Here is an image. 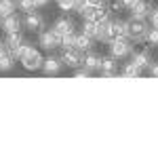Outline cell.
I'll list each match as a JSON object with an SVG mask.
<instances>
[{
    "label": "cell",
    "instance_id": "cell-1",
    "mask_svg": "<svg viewBox=\"0 0 158 158\" xmlns=\"http://www.w3.org/2000/svg\"><path fill=\"white\" fill-rule=\"evenodd\" d=\"M110 53L114 59H124L131 55V42L129 38H112L110 40Z\"/></svg>",
    "mask_w": 158,
    "mask_h": 158
},
{
    "label": "cell",
    "instance_id": "cell-2",
    "mask_svg": "<svg viewBox=\"0 0 158 158\" xmlns=\"http://www.w3.org/2000/svg\"><path fill=\"white\" fill-rule=\"evenodd\" d=\"M148 36V25L143 23V19H133L129 21V40L133 42H143Z\"/></svg>",
    "mask_w": 158,
    "mask_h": 158
},
{
    "label": "cell",
    "instance_id": "cell-3",
    "mask_svg": "<svg viewBox=\"0 0 158 158\" xmlns=\"http://www.w3.org/2000/svg\"><path fill=\"white\" fill-rule=\"evenodd\" d=\"M61 42V36L55 32V30H47V32H40V38H38V44L42 47V49L47 51H53L57 49Z\"/></svg>",
    "mask_w": 158,
    "mask_h": 158
},
{
    "label": "cell",
    "instance_id": "cell-4",
    "mask_svg": "<svg viewBox=\"0 0 158 158\" xmlns=\"http://www.w3.org/2000/svg\"><path fill=\"white\" fill-rule=\"evenodd\" d=\"M112 17H103L97 21V36L95 40H101V42H110L112 40Z\"/></svg>",
    "mask_w": 158,
    "mask_h": 158
},
{
    "label": "cell",
    "instance_id": "cell-5",
    "mask_svg": "<svg viewBox=\"0 0 158 158\" xmlns=\"http://www.w3.org/2000/svg\"><path fill=\"white\" fill-rule=\"evenodd\" d=\"M61 63L68 68H78V65H82V53H78L76 49H63Z\"/></svg>",
    "mask_w": 158,
    "mask_h": 158
},
{
    "label": "cell",
    "instance_id": "cell-6",
    "mask_svg": "<svg viewBox=\"0 0 158 158\" xmlns=\"http://www.w3.org/2000/svg\"><path fill=\"white\" fill-rule=\"evenodd\" d=\"M4 44H6V53L11 55L13 59H15V55H17L19 47L23 44V38H21V34H19V32H13V34H6Z\"/></svg>",
    "mask_w": 158,
    "mask_h": 158
},
{
    "label": "cell",
    "instance_id": "cell-7",
    "mask_svg": "<svg viewBox=\"0 0 158 158\" xmlns=\"http://www.w3.org/2000/svg\"><path fill=\"white\" fill-rule=\"evenodd\" d=\"M150 2L148 0H135L133 4H131V15H133V19H146L150 17Z\"/></svg>",
    "mask_w": 158,
    "mask_h": 158
},
{
    "label": "cell",
    "instance_id": "cell-8",
    "mask_svg": "<svg viewBox=\"0 0 158 158\" xmlns=\"http://www.w3.org/2000/svg\"><path fill=\"white\" fill-rule=\"evenodd\" d=\"M19 27H21V19L13 13L9 17H2V21H0V30L4 32V34H13V32H19Z\"/></svg>",
    "mask_w": 158,
    "mask_h": 158
},
{
    "label": "cell",
    "instance_id": "cell-9",
    "mask_svg": "<svg viewBox=\"0 0 158 158\" xmlns=\"http://www.w3.org/2000/svg\"><path fill=\"white\" fill-rule=\"evenodd\" d=\"M42 17L38 15L36 11H32V13H25V19H23V25H25V30H30V32H40L42 30Z\"/></svg>",
    "mask_w": 158,
    "mask_h": 158
},
{
    "label": "cell",
    "instance_id": "cell-10",
    "mask_svg": "<svg viewBox=\"0 0 158 158\" xmlns=\"http://www.w3.org/2000/svg\"><path fill=\"white\" fill-rule=\"evenodd\" d=\"M42 57H40V53L38 51H34L32 55H27V57H23L21 59V63H23V68L27 70V72H36V70H40L42 68Z\"/></svg>",
    "mask_w": 158,
    "mask_h": 158
},
{
    "label": "cell",
    "instance_id": "cell-11",
    "mask_svg": "<svg viewBox=\"0 0 158 158\" xmlns=\"http://www.w3.org/2000/svg\"><path fill=\"white\" fill-rule=\"evenodd\" d=\"M61 59L59 57H47V59L42 61V72L47 74V76H55V74H59L61 70Z\"/></svg>",
    "mask_w": 158,
    "mask_h": 158
},
{
    "label": "cell",
    "instance_id": "cell-12",
    "mask_svg": "<svg viewBox=\"0 0 158 158\" xmlns=\"http://www.w3.org/2000/svg\"><path fill=\"white\" fill-rule=\"evenodd\" d=\"M112 36L114 38H127L129 36V21L112 19Z\"/></svg>",
    "mask_w": 158,
    "mask_h": 158
},
{
    "label": "cell",
    "instance_id": "cell-13",
    "mask_svg": "<svg viewBox=\"0 0 158 158\" xmlns=\"http://www.w3.org/2000/svg\"><path fill=\"white\" fill-rule=\"evenodd\" d=\"M74 49L78 51V53H89V51L93 49V38L86 36V34H80V36H76Z\"/></svg>",
    "mask_w": 158,
    "mask_h": 158
},
{
    "label": "cell",
    "instance_id": "cell-14",
    "mask_svg": "<svg viewBox=\"0 0 158 158\" xmlns=\"http://www.w3.org/2000/svg\"><path fill=\"white\" fill-rule=\"evenodd\" d=\"M53 30H55L59 36H65V34L74 32V23L70 21V19H68V17H61V19H57V21H55Z\"/></svg>",
    "mask_w": 158,
    "mask_h": 158
},
{
    "label": "cell",
    "instance_id": "cell-15",
    "mask_svg": "<svg viewBox=\"0 0 158 158\" xmlns=\"http://www.w3.org/2000/svg\"><path fill=\"white\" fill-rule=\"evenodd\" d=\"M99 63H101V57H97V55H95V53H91V51L82 57V65H85V70H89V72L99 70Z\"/></svg>",
    "mask_w": 158,
    "mask_h": 158
},
{
    "label": "cell",
    "instance_id": "cell-16",
    "mask_svg": "<svg viewBox=\"0 0 158 158\" xmlns=\"http://www.w3.org/2000/svg\"><path fill=\"white\" fill-rule=\"evenodd\" d=\"M99 70H101V74H103L106 78H114V70H116V61H114V57H106V59H101Z\"/></svg>",
    "mask_w": 158,
    "mask_h": 158
},
{
    "label": "cell",
    "instance_id": "cell-17",
    "mask_svg": "<svg viewBox=\"0 0 158 158\" xmlns=\"http://www.w3.org/2000/svg\"><path fill=\"white\" fill-rule=\"evenodd\" d=\"M17 11V0H0V19Z\"/></svg>",
    "mask_w": 158,
    "mask_h": 158
},
{
    "label": "cell",
    "instance_id": "cell-18",
    "mask_svg": "<svg viewBox=\"0 0 158 158\" xmlns=\"http://www.w3.org/2000/svg\"><path fill=\"white\" fill-rule=\"evenodd\" d=\"M97 11H99V6H95V4H89L86 2L85 6L80 9V15H82V19H91V21H97Z\"/></svg>",
    "mask_w": 158,
    "mask_h": 158
},
{
    "label": "cell",
    "instance_id": "cell-19",
    "mask_svg": "<svg viewBox=\"0 0 158 158\" xmlns=\"http://www.w3.org/2000/svg\"><path fill=\"white\" fill-rule=\"evenodd\" d=\"M131 63H135L139 70H146L150 65V57H148V53H133L131 55Z\"/></svg>",
    "mask_w": 158,
    "mask_h": 158
},
{
    "label": "cell",
    "instance_id": "cell-20",
    "mask_svg": "<svg viewBox=\"0 0 158 158\" xmlns=\"http://www.w3.org/2000/svg\"><path fill=\"white\" fill-rule=\"evenodd\" d=\"M82 34H86V36H91L95 40V36H97V21L85 19V23H82Z\"/></svg>",
    "mask_w": 158,
    "mask_h": 158
},
{
    "label": "cell",
    "instance_id": "cell-21",
    "mask_svg": "<svg viewBox=\"0 0 158 158\" xmlns=\"http://www.w3.org/2000/svg\"><path fill=\"white\" fill-rule=\"evenodd\" d=\"M34 47L30 44V42H23L21 47H19V51H17V55H15V59H23V57H27V55H32L34 53Z\"/></svg>",
    "mask_w": 158,
    "mask_h": 158
},
{
    "label": "cell",
    "instance_id": "cell-22",
    "mask_svg": "<svg viewBox=\"0 0 158 158\" xmlns=\"http://www.w3.org/2000/svg\"><path fill=\"white\" fill-rule=\"evenodd\" d=\"M139 68L135 65V63H127L124 65V70H122V74H124V78H139Z\"/></svg>",
    "mask_w": 158,
    "mask_h": 158
},
{
    "label": "cell",
    "instance_id": "cell-23",
    "mask_svg": "<svg viewBox=\"0 0 158 158\" xmlns=\"http://www.w3.org/2000/svg\"><path fill=\"white\" fill-rule=\"evenodd\" d=\"M74 42H76V34H74V32H70V34L61 36L59 47H61V49H74Z\"/></svg>",
    "mask_w": 158,
    "mask_h": 158
},
{
    "label": "cell",
    "instance_id": "cell-24",
    "mask_svg": "<svg viewBox=\"0 0 158 158\" xmlns=\"http://www.w3.org/2000/svg\"><path fill=\"white\" fill-rule=\"evenodd\" d=\"M13 68V57L9 53H2L0 55V72H9Z\"/></svg>",
    "mask_w": 158,
    "mask_h": 158
},
{
    "label": "cell",
    "instance_id": "cell-25",
    "mask_svg": "<svg viewBox=\"0 0 158 158\" xmlns=\"http://www.w3.org/2000/svg\"><path fill=\"white\" fill-rule=\"evenodd\" d=\"M17 6L21 9L23 13H32L36 9V4H34V0H17Z\"/></svg>",
    "mask_w": 158,
    "mask_h": 158
},
{
    "label": "cell",
    "instance_id": "cell-26",
    "mask_svg": "<svg viewBox=\"0 0 158 158\" xmlns=\"http://www.w3.org/2000/svg\"><path fill=\"white\" fill-rule=\"evenodd\" d=\"M146 40L150 42V44L158 47V27H152V30H148V36H146Z\"/></svg>",
    "mask_w": 158,
    "mask_h": 158
},
{
    "label": "cell",
    "instance_id": "cell-27",
    "mask_svg": "<svg viewBox=\"0 0 158 158\" xmlns=\"http://www.w3.org/2000/svg\"><path fill=\"white\" fill-rule=\"evenodd\" d=\"M55 2H57V6L61 11H72L74 9V0H55Z\"/></svg>",
    "mask_w": 158,
    "mask_h": 158
},
{
    "label": "cell",
    "instance_id": "cell-28",
    "mask_svg": "<svg viewBox=\"0 0 158 158\" xmlns=\"http://www.w3.org/2000/svg\"><path fill=\"white\" fill-rule=\"evenodd\" d=\"M148 72H150V76L158 78V63H150V65H148Z\"/></svg>",
    "mask_w": 158,
    "mask_h": 158
},
{
    "label": "cell",
    "instance_id": "cell-29",
    "mask_svg": "<svg viewBox=\"0 0 158 158\" xmlns=\"http://www.w3.org/2000/svg\"><path fill=\"white\" fill-rule=\"evenodd\" d=\"M150 19H152V25H154V27H158V9L150 11Z\"/></svg>",
    "mask_w": 158,
    "mask_h": 158
},
{
    "label": "cell",
    "instance_id": "cell-30",
    "mask_svg": "<svg viewBox=\"0 0 158 158\" xmlns=\"http://www.w3.org/2000/svg\"><path fill=\"white\" fill-rule=\"evenodd\" d=\"M86 2H89V0H74V11H80Z\"/></svg>",
    "mask_w": 158,
    "mask_h": 158
},
{
    "label": "cell",
    "instance_id": "cell-31",
    "mask_svg": "<svg viewBox=\"0 0 158 158\" xmlns=\"http://www.w3.org/2000/svg\"><path fill=\"white\" fill-rule=\"evenodd\" d=\"M89 70H76V78H89Z\"/></svg>",
    "mask_w": 158,
    "mask_h": 158
},
{
    "label": "cell",
    "instance_id": "cell-32",
    "mask_svg": "<svg viewBox=\"0 0 158 158\" xmlns=\"http://www.w3.org/2000/svg\"><path fill=\"white\" fill-rule=\"evenodd\" d=\"M135 0H120V4H122V9H131V4H133Z\"/></svg>",
    "mask_w": 158,
    "mask_h": 158
},
{
    "label": "cell",
    "instance_id": "cell-33",
    "mask_svg": "<svg viewBox=\"0 0 158 158\" xmlns=\"http://www.w3.org/2000/svg\"><path fill=\"white\" fill-rule=\"evenodd\" d=\"M34 4H36V9H38V6H47L49 0H34Z\"/></svg>",
    "mask_w": 158,
    "mask_h": 158
},
{
    "label": "cell",
    "instance_id": "cell-34",
    "mask_svg": "<svg viewBox=\"0 0 158 158\" xmlns=\"http://www.w3.org/2000/svg\"><path fill=\"white\" fill-rule=\"evenodd\" d=\"M106 0H89V4H95V6H103Z\"/></svg>",
    "mask_w": 158,
    "mask_h": 158
},
{
    "label": "cell",
    "instance_id": "cell-35",
    "mask_svg": "<svg viewBox=\"0 0 158 158\" xmlns=\"http://www.w3.org/2000/svg\"><path fill=\"white\" fill-rule=\"evenodd\" d=\"M2 53H6V44H4V40H0V55Z\"/></svg>",
    "mask_w": 158,
    "mask_h": 158
}]
</instances>
